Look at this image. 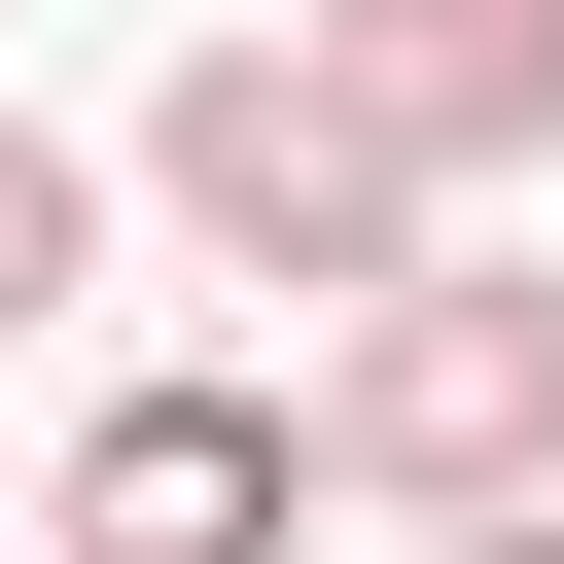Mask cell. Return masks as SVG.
Masks as SVG:
<instances>
[{
  "instance_id": "6",
  "label": "cell",
  "mask_w": 564,
  "mask_h": 564,
  "mask_svg": "<svg viewBox=\"0 0 564 564\" xmlns=\"http://www.w3.org/2000/svg\"><path fill=\"white\" fill-rule=\"evenodd\" d=\"M423 564H564V494H458V529H423Z\"/></svg>"
},
{
  "instance_id": "4",
  "label": "cell",
  "mask_w": 564,
  "mask_h": 564,
  "mask_svg": "<svg viewBox=\"0 0 564 564\" xmlns=\"http://www.w3.org/2000/svg\"><path fill=\"white\" fill-rule=\"evenodd\" d=\"M317 70H352L423 176H564V0H317Z\"/></svg>"
},
{
  "instance_id": "5",
  "label": "cell",
  "mask_w": 564,
  "mask_h": 564,
  "mask_svg": "<svg viewBox=\"0 0 564 564\" xmlns=\"http://www.w3.org/2000/svg\"><path fill=\"white\" fill-rule=\"evenodd\" d=\"M70 282H106V176H70V141H35V106H0V352H35V317H70Z\"/></svg>"
},
{
  "instance_id": "3",
  "label": "cell",
  "mask_w": 564,
  "mask_h": 564,
  "mask_svg": "<svg viewBox=\"0 0 564 564\" xmlns=\"http://www.w3.org/2000/svg\"><path fill=\"white\" fill-rule=\"evenodd\" d=\"M282 529H317V388H106L35 494V564H282Z\"/></svg>"
},
{
  "instance_id": "2",
  "label": "cell",
  "mask_w": 564,
  "mask_h": 564,
  "mask_svg": "<svg viewBox=\"0 0 564 564\" xmlns=\"http://www.w3.org/2000/svg\"><path fill=\"white\" fill-rule=\"evenodd\" d=\"M317 458L352 494H564V282H494V247H423V282H352L317 317Z\"/></svg>"
},
{
  "instance_id": "1",
  "label": "cell",
  "mask_w": 564,
  "mask_h": 564,
  "mask_svg": "<svg viewBox=\"0 0 564 564\" xmlns=\"http://www.w3.org/2000/svg\"><path fill=\"white\" fill-rule=\"evenodd\" d=\"M141 212H176L212 282H317V317H352V282H423V212H458V176H423L317 35H212V70L141 106Z\"/></svg>"
}]
</instances>
